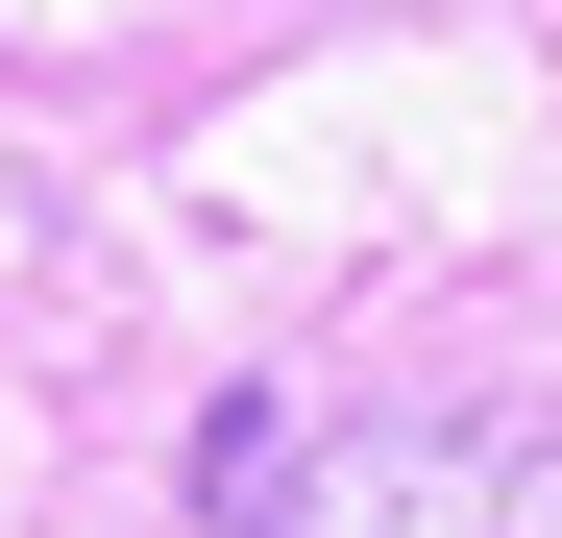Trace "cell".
I'll return each instance as SVG.
<instances>
[{
    "instance_id": "obj_1",
    "label": "cell",
    "mask_w": 562,
    "mask_h": 538,
    "mask_svg": "<svg viewBox=\"0 0 562 538\" xmlns=\"http://www.w3.org/2000/svg\"><path fill=\"white\" fill-rule=\"evenodd\" d=\"M269 538H562V440L538 416H367L294 466Z\"/></svg>"
},
{
    "instance_id": "obj_2",
    "label": "cell",
    "mask_w": 562,
    "mask_h": 538,
    "mask_svg": "<svg viewBox=\"0 0 562 538\" xmlns=\"http://www.w3.org/2000/svg\"><path fill=\"white\" fill-rule=\"evenodd\" d=\"M294 466H318V440L269 416V392H221V416H196V514H221V538H269V514H294Z\"/></svg>"
}]
</instances>
